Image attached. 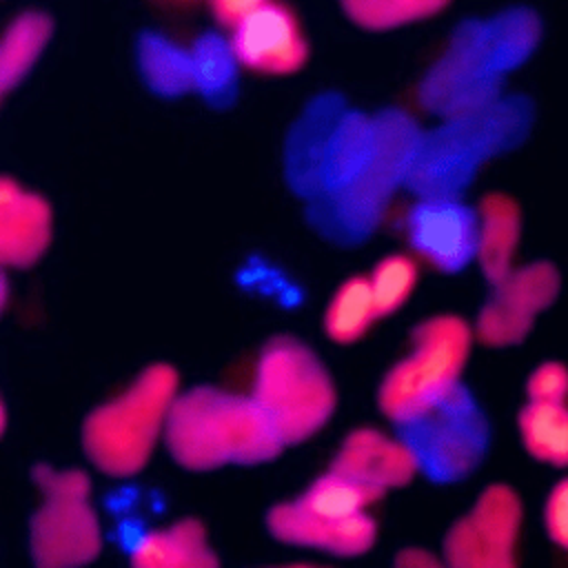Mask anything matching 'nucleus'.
<instances>
[{
  "instance_id": "nucleus-1",
  "label": "nucleus",
  "mask_w": 568,
  "mask_h": 568,
  "mask_svg": "<svg viewBox=\"0 0 568 568\" xmlns=\"http://www.w3.org/2000/svg\"><path fill=\"white\" fill-rule=\"evenodd\" d=\"M539 40L541 20L526 7L464 20L426 71L419 102L442 120L497 102L504 95V78L535 53Z\"/></svg>"
},
{
  "instance_id": "nucleus-2",
  "label": "nucleus",
  "mask_w": 568,
  "mask_h": 568,
  "mask_svg": "<svg viewBox=\"0 0 568 568\" xmlns=\"http://www.w3.org/2000/svg\"><path fill=\"white\" fill-rule=\"evenodd\" d=\"M164 448L178 466L209 473L266 464L284 446L251 395L193 386L180 390L171 408Z\"/></svg>"
},
{
  "instance_id": "nucleus-3",
  "label": "nucleus",
  "mask_w": 568,
  "mask_h": 568,
  "mask_svg": "<svg viewBox=\"0 0 568 568\" xmlns=\"http://www.w3.org/2000/svg\"><path fill=\"white\" fill-rule=\"evenodd\" d=\"M532 122L535 109L524 95H501L479 111L442 120L424 131L406 189L417 197H462L486 162L528 138Z\"/></svg>"
},
{
  "instance_id": "nucleus-4",
  "label": "nucleus",
  "mask_w": 568,
  "mask_h": 568,
  "mask_svg": "<svg viewBox=\"0 0 568 568\" xmlns=\"http://www.w3.org/2000/svg\"><path fill=\"white\" fill-rule=\"evenodd\" d=\"M180 375L169 364H149L120 393L95 406L82 424V450L95 470L113 479L142 473L164 444Z\"/></svg>"
},
{
  "instance_id": "nucleus-5",
  "label": "nucleus",
  "mask_w": 568,
  "mask_h": 568,
  "mask_svg": "<svg viewBox=\"0 0 568 568\" xmlns=\"http://www.w3.org/2000/svg\"><path fill=\"white\" fill-rule=\"evenodd\" d=\"M375 118V149L364 171L342 191L308 202L306 217L326 240L359 244L379 224L388 202L406 186L424 131L399 109H384Z\"/></svg>"
},
{
  "instance_id": "nucleus-6",
  "label": "nucleus",
  "mask_w": 568,
  "mask_h": 568,
  "mask_svg": "<svg viewBox=\"0 0 568 568\" xmlns=\"http://www.w3.org/2000/svg\"><path fill=\"white\" fill-rule=\"evenodd\" d=\"M473 342L475 331L459 315L442 313L419 322L410 333V351L382 377L379 413L408 428L442 406L464 386Z\"/></svg>"
},
{
  "instance_id": "nucleus-7",
  "label": "nucleus",
  "mask_w": 568,
  "mask_h": 568,
  "mask_svg": "<svg viewBox=\"0 0 568 568\" xmlns=\"http://www.w3.org/2000/svg\"><path fill=\"white\" fill-rule=\"evenodd\" d=\"M248 395L282 446L315 437L337 408V386L326 364L291 335H277L262 346Z\"/></svg>"
},
{
  "instance_id": "nucleus-8",
  "label": "nucleus",
  "mask_w": 568,
  "mask_h": 568,
  "mask_svg": "<svg viewBox=\"0 0 568 568\" xmlns=\"http://www.w3.org/2000/svg\"><path fill=\"white\" fill-rule=\"evenodd\" d=\"M40 504L29 521L36 568H87L102 550V524L91 501V479L80 468L38 466Z\"/></svg>"
},
{
  "instance_id": "nucleus-9",
  "label": "nucleus",
  "mask_w": 568,
  "mask_h": 568,
  "mask_svg": "<svg viewBox=\"0 0 568 568\" xmlns=\"http://www.w3.org/2000/svg\"><path fill=\"white\" fill-rule=\"evenodd\" d=\"M419 468L433 481L450 484L473 475L490 446V422L462 386L433 413L408 426Z\"/></svg>"
},
{
  "instance_id": "nucleus-10",
  "label": "nucleus",
  "mask_w": 568,
  "mask_h": 568,
  "mask_svg": "<svg viewBox=\"0 0 568 568\" xmlns=\"http://www.w3.org/2000/svg\"><path fill=\"white\" fill-rule=\"evenodd\" d=\"M521 524L524 506L517 490L490 484L444 535L442 559L448 568H519Z\"/></svg>"
},
{
  "instance_id": "nucleus-11",
  "label": "nucleus",
  "mask_w": 568,
  "mask_h": 568,
  "mask_svg": "<svg viewBox=\"0 0 568 568\" xmlns=\"http://www.w3.org/2000/svg\"><path fill=\"white\" fill-rule=\"evenodd\" d=\"M561 275L555 264L535 260L493 286L490 297L475 320V339L490 348H508L521 344L537 315H541L559 297Z\"/></svg>"
},
{
  "instance_id": "nucleus-12",
  "label": "nucleus",
  "mask_w": 568,
  "mask_h": 568,
  "mask_svg": "<svg viewBox=\"0 0 568 568\" xmlns=\"http://www.w3.org/2000/svg\"><path fill=\"white\" fill-rule=\"evenodd\" d=\"M406 233L413 251L442 273H459L477 260V209L462 197H417Z\"/></svg>"
},
{
  "instance_id": "nucleus-13",
  "label": "nucleus",
  "mask_w": 568,
  "mask_h": 568,
  "mask_svg": "<svg viewBox=\"0 0 568 568\" xmlns=\"http://www.w3.org/2000/svg\"><path fill=\"white\" fill-rule=\"evenodd\" d=\"M229 42L240 67L266 75L295 73L308 58V42L295 11L277 0L233 27Z\"/></svg>"
},
{
  "instance_id": "nucleus-14",
  "label": "nucleus",
  "mask_w": 568,
  "mask_h": 568,
  "mask_svg": "<svg viewBox=\"0 0 568 568\" xmlns=\"http://www.w3.org/2000/svg\"><path fill=\"white\" fill-rule=\"evenodd\" d=\"M266 530L280 544L339 559L362 557L377 541V521L371 515L328 517L306 510L295 499L280 501L266 513Z\"/></svg>"
},
{
  "instance_id": "nucleus-15",
  "label": "nucleus",
  "mask_w": 568,
  "mask_h": 568,
  "mask_svg": "<svg viewBox=\"0 0 568 568\" xmlns=\"http://www.w3.org/2000/svg\"><path fill=\"white\" fill-rule=\"evenodd\" d=\"M331 470L342 473L379 495L408 486L422 473L410 442L375 426L351 430L335 450Z\"/></svg>"
},
{
  "instance_id": "nucleus-16",
  "label": "nucleus",
  "mask_w": 568,
  "mask_h": 568,
  "mask_svg": "<svg viewBox=\"0 0 568 568\" xmlns=\"http://www.w3.org/2000/svg\"><path fill=\"white\" fill-rule=\"evenodd\" d=\"M346 102L335 93L315 95L284 142V173L288 186L308 202L322 195L324 164L331 138L339 118L346 111Z\"/></svg>"
},
{
  "instance_id": "nucleus-17",
  "label": "nucleus",
  "mask_w": 568,
  "mask_h": 568,
  "mask_svg": "<svg viewBox=\"0 0 568 568\" xmlns=\"http://www.w3.org/2000/svg\"><path fill=\"white\" fill-rule=\"evenodd\" d=\"M53 237L51 204L13 178L0 180V262L7 268L33 266Z\"/></svg>"
},
{
  "instance_id": "nucleus-18",
  "label": "nucleus",
  "mask_w": 568,
  "mask_h": 568,
  "mask_svg": "<svg viewBox=\"0 0 568 568\" xmlns=\"http://www.w3.org/2000/svg\"><path fill=\"white\" fill-rule=\"evenodd\" d=\"M129 568H220V559L206 528L184 517L140 535L129 550Z\"/></svg>"
},
{
  "instance_id": "nucleus-19",
  "label": "nucleus",
  "mask_w": 568,
  "mask_h": 568,
  "mask_svg": "<svg viewBox=\"0 0 568 568\" xmlns=\"http://www.w3.org/2000/svg\"><path fill=\"white\" fill-rule=\"evenodd\" d=\"M477 209V264L490 286L515 271L521 240V209L501 191L486 193Z\"/></svg>"
},
{
  "instance_id": "nucleus-20",
  "label": "nucleus",
  "mask_w": 568,
  "mask_h": 568,
  "mask_svg": "<svg viewBox=\"0 0 568 568\" xmlns=\"http://www.w3.org/2000/svg\"><path fill=\"white\" fill-rule=\"evenodd\" d=\"M375 149V118L346 109L328 144L322 195L348 186L368 164Z\"/></svg>"
},
{
  "instance_id": "nucleus-21",
  "label": "nucleus",
  "mask_w": 568,
  "mask_h": 568,
  "mask_svg": "<svg viewBox=\"0 0 568 568\" xmlns=\"http://www.w3.org/2000/svg\"><path fill=\"white\" fill-rule=\"evenodd\" d=\"M138 69L144 84L162 98H180L195 91L191 49L162 33L144 31L138 38Z\"/></svg>"
},
{
  "instance_id": "nucleus-22",
  "label": "nucleus",
  "mask_w": 568,
  "mask_h": 568,
  "mask_svg": "<svg viewBox=\"0 0 568 568\" xmlns=\"http://www.w3.org/2000/svg\"><path fill=\"white\" fill-rule=\"evenodd\" d=\"M53 36V20L42 11L16 16L0 40V93L7 95L36 67Z\"/></svg>"
},
{
  "instance_id": "nucleus-23",
  "label": "nucleus",
  "mask_w": 568,
  "mask_h": 568,
  "mask_svg": "<svg viewBox=\"0 0 568 568\" xmlns=\"http://www.w3.org/2000/svg\"><path fill=\"white\" fill-rule=\"evenodd\" d=\"M517 430L532 459L568 468V404L526 402L517 417Z\"/></svg>"
},
{
  "instance_id": "nucleus-24",
  "label": "nucleus",
  "mask_w": 568,
  "mask_h": 568,
  "mask_svg": "<svg viewBox=\"0 0 568 568\" xmlns=\"http://www.w3.org/2000/svg\"><path fill=\"white\" fill-rule=\"evenodd\" d=\"M195 91L213 106H226L237 93L240 62L229 38L220 33H202L191 47Z\"/></svg>"
},
{
  "instance_id": "nucleus-25",
  "label": "nucleus",
  "mask_w": 568,
  "mask_h": 568,
  "mask_svg": "<svg viewBox=\"0 0 568 568\" xmlns=\"http://www.w3.org/2000/svg\"><path fill=\"white\" fill-rule=\"evenodd\" d=\"M377 320L368 275L359 273L335 288L324 313V331L335 344H353L362 339Z\"/></svg>"
},
{
  "instance_id": "nucleus-26",
  "label": "nucleus",
  "mask_w": 568,
  "mask_h": 568,
  "mask_svg": "<svg viewBox=\"0 0 568 568\" xmlns=\"http://www.w3.org/2000/svg\"><path fill=\"white\" fill-rule=\"evenodd\" d=\"M377 490L342 475L335 470H326L315 477L297 497L295 501L306 510L328 515V517H359L368 515V510L382 499Z\"/></svg>"
},
{
  "instance_id": "nucleus-27",
  "label": "nucleus",
  "mask_w": 568,
  "mask_h": 568,
  "mask_svg": "<svg viewBox=\"0 0 568 568\" xmlns=\"http://www.w3.org/2000/svg\"><path fill=\"white\" fill-rule=\"evenodd\" d=\"M450 0H342L351 22L366 31H388L439 13Z\"/></svg>"
},
{
  "instance_id": "nucleus-28",
  "label": "nucleus",
  "mask_w": 568,
  "mask_h": 568,
  "mask_svg": "<svg viewBox=\"0 0 568 568\" xmlns=\"http://www.w3.org/2000/svg\"><path fill=\"white\" fill-rule=\"evenodd\" d=\"M368 282L377 317H388L397 313L413 295V288L417 284V264L406 253L384 255L368 273Z\"/></svg>"
},
{
  "instance_id": "nucleus-29",
  "label": "nucleus",
  "mask_w": 568,
  "mask_h": 568,
  "mask_svg": "<svg viewBox=\"0 0 568 568\" xmlns=\"http://www.w3.org/2000/svg\"><path fill=\"white\" fill-rule=\"evenodd\" d=\"M526 402L568 404V366L561 362H544L526 379Z\"/></svg>"
},
{
  "instance_id": "nucleus-30",
  "label": "nucleus",
  "mask_w": 568,
  "mask_h": 568,
  "mask_svg": "<svg viewBox=\"0 0 568 568\" xmlns=\"http://www.w3.org/2000/svg\"><path fill=\"white\" fill-rule=\"evenodd\" d=\"M544 526L550 541L568 552V477L550 488L544 504Z\"/></svg>"
},
{
  "instance_id": "nucleus-31",
  "label": "nucleus",
  "mask_w": 568,
  "mask_h": 568,
  "mask_svg": "<svg viewBox=\"0 0 568 568\" xmlns=\"http://www.w3.org/2000/svg\"><path fill=\"white\" fill-rule=\"evenodd\" d=\"M266 2H271V0H209V7H211L215 22L231 31L233 27H237L244 18H248L253 11H257Z\"/></svg>"
},
{
  "instance_id": "nucleus-32",
  "label": "nucleus",
  "mask_w": 568,
  "mask_h": 568,
  "mask_svg": "<svg viewBox=\"0 0 568 568\" xmlns=\"http://www.w3.org/2000/svg\"><path fill=\"white\" fill-rule=\"evenodd\" d=\"M393 568H448V566L442 559V555H435L426 548L410 546V548H404L395 555Z\"/></svg>"
},
{
  "instance_id": "nucleus-33",
  "label": "nucleus",
  "mask_w": 568,
  "mask_h": 568,
  "mask_svg": "<svg viewBox=\"0 0 568 568\" xmlns=\"http://www.w3.org/2000/svg\"><path fill=\"white\" fill-rule=\"evenodd\" d=\"M264 568H326L311 561H291V564H277V566H264Z\"/></svg>"
}]
</instances>
